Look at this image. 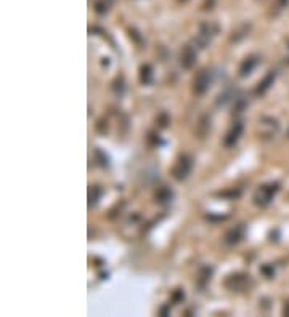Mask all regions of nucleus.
<instances>
[{
  "label": "nucleus",
  "instance_id": "obj_7",
  "mask_svg": "<svg viewBox=\"0 0 289 317\" xmlns=\"http://www.w3.org/2000/svg\"><path fill=\"white\" fill-rule=\"evenodd\" d=\"M242 234H244V228H242V226H236V228H233V229H230V231H228V233L225 234V242H226V244H230V245L236 244V242H240V241H241Z\"/></svg>",
  "mask_w": 289,
  "mask_h": 317
},
{
  "label": "nucleus",
  "instance_id": "obj_9",
  "mask_svg": "<svg viewBox=\"0 0 289 317\" xmlns=\"http://www.w3.org/2000/svg\"><path fill=\"white\" fill-rule=\"evenodd\" d=\"M273 79H275V74H273V72H270L267 77H265V79H264V82L260 83V85H258V88H257V93H264V91L265 90H268V87H270V85L273 83Z\"/></svg>",
  "mask_w": 289,
  "mask_h": 317
},
{
  "label": "nucleus",
  "instance_id": "obj_6",
  "mask_svg": "<svg viewBox=\"0 0 289 317\" xmlns=\"http://www.w3.org/2000/svg\"><path fill=\"white\" fill-rule=\"evenodd\" d=\"M241 131H242V125H241V123H234V125L232 127V130L228 131V135H226L225 141H224V144L226 146V148H230V146H233L234 143L238 141Z\"/></svg>",
  "mask_w": 289,
  "mask_h": 317
},
{
  "label": "nucleus",
  "instance_id": "obj_4",
  "mask_svg": "<svg viewBox=\"0 0 289 317\" xmlns=\"http://www.w3.org/2000/svg\"><path fill=\"white\" fill-rule=\"evenodd\" d=\"M248 282H249V276L236 274V276H230V277H228L225 285L230 290H242V289H246Z\"/></svg>",
  "mask_w": 289,
  "mask_h": 317
},
{
  "label": "nucleus",
  "instance_id": "obj_14",
  "mask_svg": "<svg viewBox=\"0 0 289 317\" xmlns=\"http://www.w3.org/2000/svg\"><path fill=\"white\" fill-rule=\"evenodd\" d=\"M184 2H186V0H184Z\"/></svg>",
  "mask_w": 289,
  "mask_h": 317
},
{
  "label": "nucleus",
  "instance_id": "obj_13",
  "mask_svg": "<svg viewBox=\"0 0 289 317\" xmlns=\"http://www.w3.org/2000/svg\"><path fill=\"white\" fill-rule=\"evenodd\" d=\"M98 196H100V189H98V188L90 189V205L96 204V199H98Z\"/></svg>",
  "mask_w": 289,
  "mask_h": 317
},
{
  "label": "nucleus",
  "instance_id": "obj_11",
  "mask_svg": "<svg viewBox=\"0 0 289 317\" xmlns=\"http://www.w3.org/2000/svg\"><path fill=\"white\" fill-rule=\"evenodd\" d=\"M112 3V0H96V3H95V10L98 13H106L110 10V6Z\"/></svg>",
  "mask_w": 289,
  "mask_h": 317
},
{
  "label": "nucleus",
  "instance_id": "obj_2",
  "mask_svg": "<svg viewBox=\"0 0 289 317\" xmlns=\"http://www.w3.org/2000/svg\"><path fill=\"white\" fill-rule=\"evenodd\" d=\"M190 170H192V159L186 157V156H184V157H180V159L177 160L176 165H174V168H172V175H174V178H176L177 181H184L185 178L188 176Z\"/></svg>",
  "mask_w": 289,
  "mask_h": 317
},
{
  "label": "nucleus",
  "instance_id": "obj_1",
  "mask_svg": "<svg viewBox=\"0 0 289 317\" xmlns=\"http://www.w3.org/2000/svg\"><path fill=\"white\" fill-rule=\"evenodd\" d=\"M276 191H278V184H265V186H260L254 196V202L260 207L268 205Z\"/></svg>",
  "mask_w": 289,
  "mask_h": 317
},
{
  "label": "nucleus",
  "instance_id": "obj_12",
  "mask_svg": "<svg viewBox=\"0 0 289 317\" xmlns=\"http://www.w3.org/2000/svg\"><path fill=\"white\" fill-rule=\"evenodd\" d=\"M142 82H144V83L151 82V67L150 66L142 67Z\"/></svg>",
  "mask_w": 289,
  "mask_h": 317
},
{
  "label": "nucleus",
  "instance_id": "obj_8",
  "mask_svg": "<svg viewBox=\"0 0 289 317\" xmlns=\"http://www.w3.org/2000/svg\"><path fill=\"white\" fill-rule=\"evenodd\" d=\"M256 64H257L256 58H248V59L244 61V63L241 64V69H240L241 75H248V74L252 72V69L256 67Z\"/></svg>",
  "mask_w": 289,
  "mask_h": 317
},
{
  "label": "nucleus",
  "instance_id": "obj_5",
  "mask_svg": "<svg viewBox=\"0 0 289 317\" xmlns=\"http://www.w3.org/2000/svg\"><path fill=\"white\" fill-rule=\"evenodd\" d=\"M194 61H196V51L192 45H186V47L182 50V66L185 69H190L193 67Z\"/></svg>",
  "mask_w": 289,
  "mask_h": 317
},
{
  "label": "nucleus",
  "instance_id": "obj_10",
  "mask_svg": "<svg viewBox=\"0 0 289 317\" xmlns=\"http://www.w3.org/2000/svg\"><path fill=\"white\" fill-rule=\"evenodd\" d=\"M156 199L159 200L161 204L164 202H169V200L172 199V192L167 189V188H162V189H159L158 191V194H156Z\"/></svg>",
  "mask_w": 289,
  "mask_h": 317
},
{
  "label": "nucleus",
  "instance_id": "obj_3",
  "mask_svg": "<svg viewBox=\"0 0 289 317\" xmlns=\"http://www.w3.org/2000/svg\"><path fill=\"white\" fill-rule=\"evenodd\" d=\"M209 85H210V72L201 71L194 79V91L198 95H202L209 88Z\"/></svg>",
  "mask_w": 289,
  "mask_h": 317
}]
</instances>
